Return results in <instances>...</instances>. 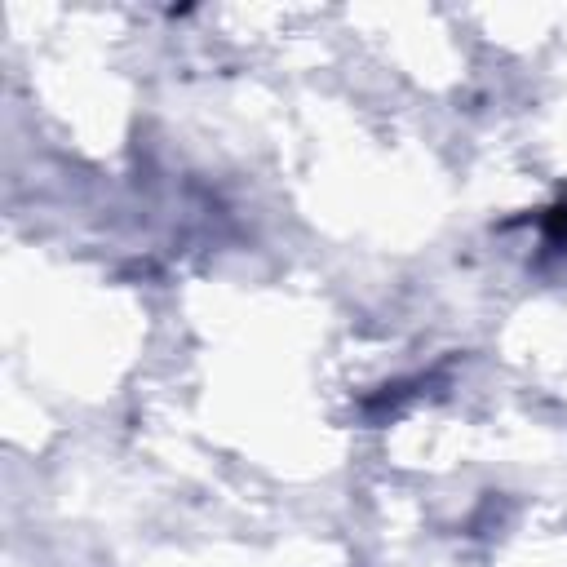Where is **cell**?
I'll use <instances>...</instances> for the list:
<instances>
[{
	"mask_svg": "<svg viewBox=\"0 0 567 567\" xmlns=\"http://www.w3.org/2000/svg\"><path fill=\"white\" fill-rule=\"evenodd\" d=\"M550 240H554V244H567V204L550 213Z\"/></svg>",
	"mask_w": 567,
	"mask_h": 567,
	"instance_id": "cell-1",
	"label": "cell"
}]
</instances>
